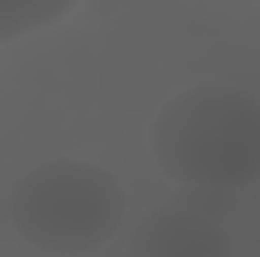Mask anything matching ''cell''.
I'll return each mask as SVG.
<instances>
[{
    "label": "cell",
    "instance_id": "277c9868",
    "mask_svg": "<svg viewBox=\"0 0 260 257\" xmlns=\"http://www.w3.org/2000/svg\"><path fill=\"white\" fill-rule=\"evenodd\" d=\"M82 0H0V46L52 30Z\"/></svg>",
    "mask_w": 260,
    "mask_h": 257
},
{
    "label": "cell",
    "instance_id": "3957f363",
    "mask_svg": "<svg viewBox=\"0 0 260 257\" xmlns=\"http://www.w3.org/2000/svg\"><path fill=\"white\" fill-rule=\"evenodd\" d=\"M130 251L139 257H224L230 254V236L206 215L160 209L136 227Z\"/></svg>",
    "mask_w": 260,
    "mask_h": 257
},
{
    "label": "cell",
    "instance_id": "7a4b0ae2",
    "mask_svg": "<svg viewBox=\"0 0 260 257\" xmlns=\"http://www.w3.org/2000/svg\"><path fill=\"white\" fill-rule=\"evenodd\" d=\"M127 197L118 179L79 157L30 167L9 191V221L46 254H85L106 245L124 224Z\"/></svg>",
    "mask_w": 260,
    "mask_h": 257
},
{
    "label": "cell",
    "instance_id": "6da1fadb",
    "mask_svg": "<svg viewBox=\"0 0 260 257\" xmlns=\"http://www.w3.org/2000/svg\"><path fill=\"white\" fill-rule=\"evenodd\" d=\"M154 164L179 185L233 191L260 179V97L236 85H194L151 118Z\"/></svg>",
    "mask_w": 260,
    "mask_h": 257
}]
</instances>
